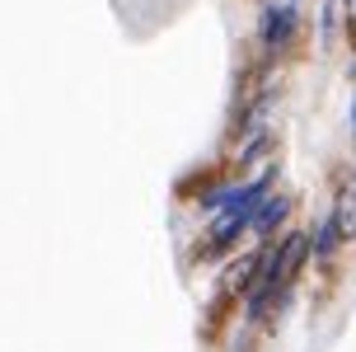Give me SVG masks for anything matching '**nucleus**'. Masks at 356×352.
<instances>
[{"label":"nucleus","instance_id":"nucleus-8","mask_svg":"<svg viewBox=\"0 0 356 352\" xmlns=\"http://www.w3.org/2000/svg\"><path fill=\"white\" fill-rule=\"evenodd\" d=\"M338 5H342V10H347V19L356 15V0H338Z\"/></svg>","mask_w":356,"mask_h":352},{"label":"nucleus","instance_id":"nucleus-4","mask_svg":"<svg viewBox=\"0 0 356 352\" xmlns=\"http://www.w3.org/2000/svg\"><path fill=\"white\" fill-rule=\"evenodd\" d=\"M342 245H352V240H347V230L338 226V216H333V211H323L319 221H314V230H309V259H314L319 268H328L342 254Z\"/></svg>","mask_w":356,"mask_h":352},{"label":"nucleus","instance_id":"nucleus-5","mask_svg":"<svg viewBox=\"0 0 356 352\" xmlns=\"http://www.w3.org/2000/svg\"><path fill=\"white\" fill-rule=\"evenodd\" d=\"M272 151H277L272 132H249V141H244V146L230 155V169H249L253 160H272Z\"/></svg>","mask_w":356,"mask_h":352},{"label":"nucleus","instance_id":"nucleus-2","mask_svg":"<svg viewBox=\"0 0 356 352\" xmlns=\"http://www.w3.org/2000/svg\"><path fill=\"white\" fill-rule=\"evenodd\" d=\"M291 211H296V197L291 193H267L263 197V207L253 211V221H249V235H253V245H272V240H282L286 230H291Z\"/></svg>","mask_w":356,"mask_h":352},{"label":"nucleus","instance_id":"nucleus-7","mask_svg":"<svg viewBox=\"0 0 356 352\" xmlns=\"http://www.w3.org/2000/svg\"><path fill=\"white\" fill-rule=\"evenodd\" d=\"M347 127L356 132V89H352V108H347Z\"/></svg>","mask_w":356,"mask_h":352},{"label":"nucleus","instance_id":"nucleus-6","mask_svg":"<svg viewBox=\"0 0 356 352\" xmlns=\"http://www.w3.org/2000/svg\"><path fill=\"white\" fill-rule=\"evenodd\" d=\"M333 38H338V0L323 5V24H319V43L323 47H333Z\"/></svg>","mask_w":356,"mask_h":352},{"label":"nucleus","instance_id":"nucleus-9","mask_svg":"<svg viewBox=\"0 0 356 352\" xmlns=\"http://www.w3.org/2000/svg\"><path fill=\"white\" fill-rule=\"evenodd\" d=\"M296 5H300V0H296Z\"/></svg>","mask_w":356,"mask_h":352},{"label":"nucleus","instance_id":"nucleus-3","mask_svg":"<svg viewBox=\"0 0 356 352\" xmlns=\"http://www.w3.org/2000/svg\"><path fill=\"white\" fill-rule=\"evenodd\" d=\"M263 259H267V245H253L239 259H230L225 263V277H220V296L239 305V300L249 296V286L258 282V273H263Z\"/></svg>","mask_w":356,"mask_h":352},{"label":"nucleus","instance_id":"nucleus-10","mask_svg":"<svg viewBox=\"0 0 356 352\" xmlns=\"http://www.w3.org/2000/svg\"><path fill=\"white\" fill-rule=\"evenodd\" d=\"M352 178H356V174H352Z\"/></svg>","mask_w":356,"mask_h":352},{"label":"nucleus","instance_id":"nucleus-1","mask_svg":"<svg viewBox=\"0 0 356 352\" xmlns=\"http://www.w3.org/2000/svg\"><path fill=\"white\" fill-rule=\"evenodd\" d=\"M300 5L296 0H267L263 15H258V47H263L267 61H286L291 47L300 43Z\"/></svg>","mask_w":356,"mask_h":352}]
</instances>
